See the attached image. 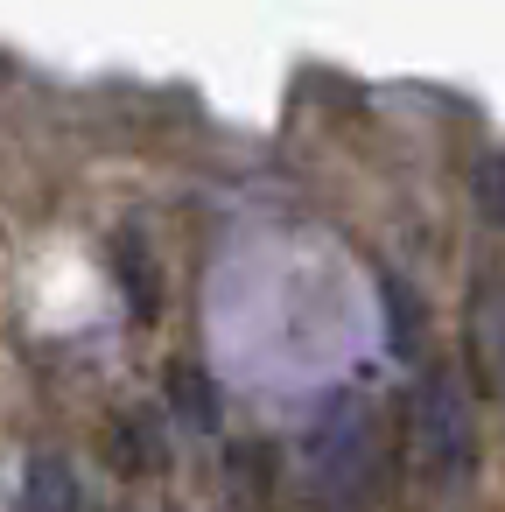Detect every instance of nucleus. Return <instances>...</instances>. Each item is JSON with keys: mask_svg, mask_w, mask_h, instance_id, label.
I'll use <instances>...</instances> for the list:
<instances>
[{"mask_svg": "<svg viewBox=\"0 0 505 512\" xmlns=\"http://www.w3.org/2000/svg\"><path fill=\"white\" fill-rule=\"evenodd\" d=\"M407 435H414V456L435 470V477H456L470 463V400L456 386V372H428L414 386V414H407Z\"/></svg>", "mask_w": 505, "mask_h": 512, "instance_id": "obj_1", "label": "nucleus"}, {"mask_svg": "<svg viewBox=\"0 0 505 512\" xmlns=\"http://www.w3.org/2000/svg\"><path fill=\"white\" fill-rule=\"evenodd\" d=\"M78 505V477L57 456H36V512H71Z\"/></svg>", "mask_w": 505, "mask_h": 512, "instance_id": "obj_2", "label": "nucleus"}, {"mask_svg": "<svg viewBox=\"0 0 505 512\" xmlns=\"http://www.w3.org/2000/svg\"><path fill=\"white\" fill-rule=\"evenodd\" d=\"M484 330H491V358H498V386H505V295L484 309Z\"/></svg>", "mask_w": 505, "mask_h": 512, "instance_id": "obj_3", "label": "nucleus"}]
</instances>
